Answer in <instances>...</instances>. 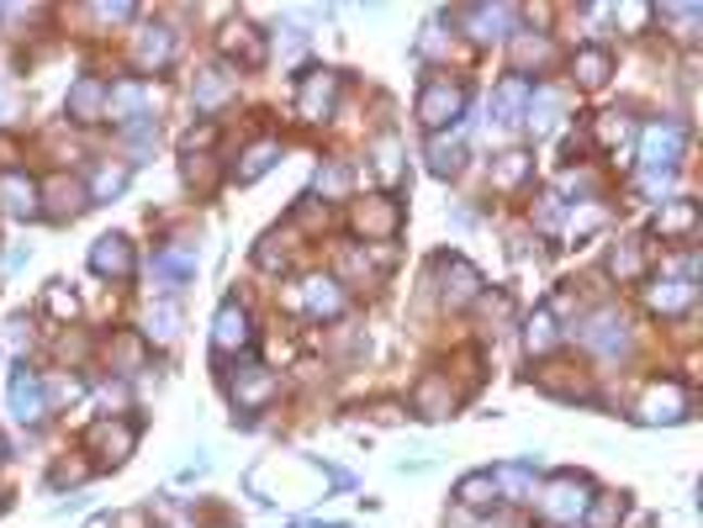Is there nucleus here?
I'll return each instance as SVG.
<instances>
[{"label":"nucleus","instance_id":"1","mask_svg":"<svg viewBox=\"0 0 703 528\" xmlns=\"http://www.w3.org/2000/svg\"><path fill=\"white\" fill-rule=\"evenodd\" d=\"M587 502H592V481L577 471H561V476L545 481V491H535V507L550 524H581Z\"/></svg>","mask_w":703,"mask_h":528},{"label":"nucleus","instance_id":"2","mask_svg":"<svg viewBox=\"0 0 703 528\" xmlns=\"http://www.w3.org/2000/svg\"><path fill=\"white\" fill-rule=\"evenodd\" d=\"M682 149H688V127L682 123H651L640 132V164L651 175H672L682 164Z\"/></svg>","mask_w":703,"mask_h":528},{"label":"nucleus","instance_id":"3","mask_svg":"<svg viewBox=\"0 0 703 528\" xmlns=\"http://www.w3.org/2000/svg\"><path fill=\"white\" fill-rule=\"evenodd\" d=\"M460 112H465V85L445 80V75H434V80L423 85V95H418V123L429 127V132H445V123H456Z\"/></svg>","mask_w":703,"mask_h":528},{"label":"nucleus","instance_id":"4","mask_svg":"<svg viewBox=\"0 0 703 528\" xmlns=\"http://www.w3.org/2000/svg\"><path fill=\"white\" fill-rule=\"evenodd\" d=\"M333 106H338V75L333 69H312L296 85V117L302 123H329Z\"/></svg>","mask_w":703,"mask_h":528},{"label":"nucleus","instance_id":"5","mask_svg":"<svg viewBox=\"0 0 703 528\" xmlns=\"http://www.w3.org/2000/svg\"><path fill=\"white\" fill-rule=\"evenodd\" d=\"M434 281H439V296H445L450 307H465V301L482 296V275H476L460 254H439V259H434Z\"/></svg>","mask_w":703,"mask_h":528},{"label":"nucleus","instance_id":"6","mask_svg":"<svg viewBox=\"0 0 703 528\" xmlns=\"http://www.w3.org/2000/svg\"><path fill=\"white\" fill-rule=\"evenodd\" d=\"M635 417L651 423V428H656V423H682V417H688V391H682L677 381H656V386H646Z\"/></svg>","mask_w":703,"mask_h":528},{"label":"nucleus","instance_id":"7","mask_svg":"<svg viewBox=\"0 0 703 528\" xmlns=\"http://www.w3.org/2000/svg\"><path fill=\"white\" fill-rule=\"evenodd\" d=\"M217 48H222V59H228V64H239V69H259V64L270 59L265 33H259V27H248V22H228V27H222V38H217Z\"/></svg>","mask_w":703,"mask_h":528},{"label":"nucleus","instance_id":"8","mask_svg":"<svg viewBox=\"0 0 703 528\" xmlns=\"http://www.w3.org/2000/svg\"><path fill=\"white\" fill-rule=\"evenodd\" d=\"M0 211L5 217H42V185L22 169H0Z\"/></svg>","mask_w":703,"mask_h":528},{"label":"nucleus","instance_id":"9","mask_svg":"<svg viewBox=\"0 0 703 528\" xmlns=\"http://www.w3.org/2000/svg\"><path fill=\"white\" fill-rule=\"evenodd\" d=\"M11 417L22 423V428H38L42 417H48V397H42V381L33 370L22 365L11 375Z\"/></svg>","mask_w":703,"mask_h":528},{"label":"nucleus","instance_id":"10","mask_svg":"<svg viewBox=\"0 0 703 528\" xmlns=\"http://www.w3.org/2000/svg\"><path fill=\"white\" fill-rule=\"evenodd\" d=\"M85 445L95 449L101 460H112V465H123L127 454H132V445H138V428L127 423V417H101L90 434H85Z\"/></svg>","mask_w":703,"mask_h":528},{"label":"nucleus","instance_id":"11","mask_svg":"<svg viewBox=\"0 0 703 528\" xmlns=\"http://www.w3.org/2000/svg\"><path fill=\"white\" fill-rule=\"evenodd\" d=\"M248 344H254L248 312L239 301H222V307H217V323H212V349H217V355H239Z\"/></svg>","mask_w":703,"mask_h":528},{"label":"nucleus","instance_id":"12","mask_svg":"<svg viewBox=\"0 0 703 528\" xmlns=\"http://www.w3.org/2000/svg\"><path fill=\"white\" fill-rule=\"evenodd\" d=\"M149 101H154V90H149L143 80L106 85V117H112V123H123V127L143 123V117H149Z\"/></svg>","mask_w":703,"mask_h":528},{"label":"nucleus","instance_id":"13","mask_svg":"<svg viewBox=\"0 0 703 528\" xmlns=\"http://www.w3.org/2000/svg\"><path fill=\"white\" fill-rule=\"evenodd\" d=\"M581 344H587V349H598V355H609V360H614V355H624V349H629V323H624V312H614V307H609V312H598L592 323L581 327Z\"/></svg>","mask_w":703,"mask_h":528},{"label":"nucleus","instance_id":"14","mask_svg":"<svg viewBox=\"0 0 703 528\" xmlns=\"http://www.w3.org/2000/svg\"><path fill=\"white\" fill-rule=\"evenodd\" d=\"M228 391H233V407H239V412H259V407L281 391V381H276L270 370L248 365V370H239V375H233V386H228Z\"/></svg>","mask_w":703,"mask_h":528},{"label":"nucleus","instance_id":"15","mask_svg":"<svg viewBox=\"0 0 703 528\" xmlns=\"http://www.w3.org/2000/svg\"><path fill=\"white\" fill-rule=\"evenodd\" d=\"M90 270L106 275V281H127V275H132V244H127L123 233L95 239V248H90Z\"/></svg>","mask_w":703,"mask_h":528},{"label":"nucleus","instance_id":"16","mask_svg":"<svg viewBox=\"0 0 703 528\" xmlns=\"http://www.w3.org/2000/svg\"><path fill=\"white\" fill-rule=\"evenodd\" d=\"M513 5H465L460 11V22H465V33L471 38H482V42H493V38H508V27H513Z\"/></svg>","mask_w":703,"mask_h":528},{"label":"nucleus","instance_id":"17","mask_svg":"<svg viewBox=\"0 0 703 528\" xmlns=\"http://www.w3.org/2000/svg\"><path fill=\"white\" fill-rule=\"evenodd\" d=\"M355 228H360L366 239H375V244H386V239L402 228V211H397V202L375 196V202H366L360 211H355Z\"/></svg>","mask_w":703,"mask_h":528},{"label":"nucleus","instance_id":"18","mask_svg":"<svg viewBox=\"0 0 703 528\" xmlns=\"http://www.w3.org/2000/svg\"><path fill=\"white\" fill-rule=\"evenodd\" d=\"M154 275H159V291H175V285H186L196 275V248L186 244H169L154 254Z\"/></svg>","mask_w":703,"mask_h":528},{"label":"nucleus","instance_id":"19","mask_svg":"<svg viewBox=\"0 0 703 528\" xmlns=\"http://www.w3.org/2000/svg\"><path fill=\"white\" fill-rule=\"evenodd\" d=\"M85 206H90V191H85L80 180H69V175H59V180H48V217H59V222H69V217H80Z\"/></svg>","mask_w":703,"mask_h":528},{"label":"nucleus","instance_id":"20","mask_svg":"<svg viewBox=\"0 0 703 528\" xmlns=\"http://www.w3.org/2000/svg\"><path fill=\"white\" fill-rule=\"evenodd\" d=\"M413 407H418V417H450L456 412V391H450V381L445 375H423L418 381V391H413Z\"/></svg>","mask_w":703,"mask_h":528},{"label":"nucleus","instance_id":"21","mask_svg":"<svg viewBox=\"0 0 703 528\" xmlns=\"http://www.w3.org/2000/svg\"><path fill=\"white\" fill-rule=\"evenodd\" d=\"M302 307H307L312 318H338V312H344V291H338V281H329V275H307V281H302Z\"/></svg>","mask_w":703,"mask_h":528},{"label":"nucleus","instance_id":"22","mask_svg":"<svg viewBox=\"0 0 703 528\" xmlns=\"http://www.w3.org/2000/svg\"><path fill=\"white\" fill-rule=\"evenodd\" d=\"M69 117H75V123H95V117H106V80L85 75V80L69 90Z\"/></svg>","mask_w":703,"mask_h":528},{"label":"nucleus","instance_id":"23","mask_svg":"<svg viewBox=\"0 0 703 528\" xmlns=\"http://www.w3.org/2000/svg\"><path fill=\"white\" fill-rule=\"evenodd\" d=\"M456 502H460V507H471V513H493V507H497L493 471H471V476L456 487Z\"/></svg>","mask_w":703,"mask_h":528},{"label":"nucleus","instance_id":"24","mask_svg":"<svg viewBox=\"0 0 703 528\" xmlns=\"http://www.w3.org/2000/svg\"><path fill=\"white\" fill-rule=\"evenodd\" d=\"M693 296H699V285L682 281V275H666V281L651 285V307H656V312H688Z\"/></svg>","mask_w":703,"mask_h":528},{"label":"nucleus","instance_id":"25","mask_svg":"<svg viewBox=\"0 0 703 528\" xmlns=\"http://www.w3.org/2000/svg\"><path fill=\"white\" fill-rule=\"evenodd\" d=\"M609 275L614 281H640L646 275V244L640 239H619L609 248Z\"/></svg>","mask_w":703,"mask_h":528},{"label":"nucleus","instance_id":"26","mask_svg":"<svg viewBox=\"0 0 703 528\" xmlns=\"http://www.w3.org/2000/svg\"><path fill=\"white\" fill-rule=\"evenodd\" d=\"M228 95H233V69H207V75H196V85H191V101L202 112H217Z\"/></svg>","mask_w":703,"mask_h":528},{"label":"nucleus","instance_id":"27","mask_svg":"<svg viewBox=\"0 0 703 528\" xmlns=\"http://www.w3.org/2000/svg\"><path fill=\"white\" fill-rule=\"evenodd\" d=\"M699 228V206L693 202H662V211H656V233L662 239H688Z\"/></svg>","mask_w":703,"mask_h":528},{"label":"nucleus","instance_id":"28","mask_svg":"<svg viewBox=\"0 0 703 528\" xmlns=\"http://www.w3.org/2000/svg\"><path fill=\"white\" fill-rule=\"evenodd\" d=\"M460 164H465V143L456 138H445V132H434V143H429V169L439 175V180H450V175H460Z\"/></svg>","mask_w":703,"mask_h":528},{"label":"nucleus","instance_id":"29","mask_svg":"<svg viewBox=\"0 0 703 528\" xmlns=\"http://www.w3.org/2000/svg\"><path fill=\"white\" fill-rule=\"evenodd\" d=\"M572 69H577L581 90H598V85L609 80V69H614V53L609 48H581L577 59H572Z\"/></svg>","mask_w":703,"mask_h":528},{"label":"nucleus","instance_id":"30","mask_svg":"<svg viewBox=\"0 0 703 528\" xmlns=\"http://www.w3.org/2000/svg\"><path fill=\"white\" fill-rule=\"evenodd\" d=\"M535 381H539V391H550V397H587V375H572V365H545L535 370Z\"/></svg>","mask_w":703,"mask_h":528},{"label":"nucleus","instance_id":"31","mask_svg":"<svg viewBox=\"0 0 703 528\" xmlns=\"http://www.w3.org/2000/svg\"><path fill=\"white\" fill-rule=\"evenodd\" d=\"M497 481V497H508V502H535V471L529 465H502L493 471Z\"/></svg>","mask_w":703,"mask_h":528},{"label":"nucleus","instance_id":"32","mask_svg":"<svg viewBox=\"0 0 703 528\" xmlns=\"http://www.w3.org/2000/svg\"><path fill=\"white\" fill-rule=\"evenodd\" d=\"M561 106H566V95L561 90H535L529 95V106H524V123L535 127V132H550L555 117H561Z\"/></svg>","mask_w":703,"mask_h":528},{"label":"nucleus","instance_id":"33","mask_svg":"<svg viewBox=\"0 0 703 528\" xmlns=\"http://www.w3.org/2000/svg\"><path fill=\"white\" fill-rule=\"evenodd\" d=\"M169 53H175L169 27H149V33H138V69H159V64H169Z\"/></svg>","mask_w":703,"mask_h":528},{"label":"nucleus","instance_id":"34","mask_svg":"<svg viewBox=\"0 0 703 528\" xmlns=\"http://www.w3.org/2000/svg\"><path fill=\"white\" fill-rule=\"evenodd\" d=\"M624 507H629V502H624V491H592V502H587V513H581V518H587L592 528H614L624 518Z\"/></svg>","mask_w":703,"mask_h":528},{"label":"nucleus","instance_id":"35","mask_svg":"<svg viewBox=\"0 0 703 528\" xmlns=\"http://www.w3.org/2000/svg\"><path fill=\"white\" fill-rule=\"evenodd\" d=\"M493 106H497V112H502V123H524V106H529V85H524V80L497 85Z\"/></svg>","mask_w":703,"mask_h":528},{"label":"nucleus","instance_id":"36","mask_svg":"<svg viewBox=\"0 0 703 528\" xmlns=\"http://www.w3.org/2000/svg\"><path fill=\"white\" fill-rule=\"evenodd\" d=\"M281 159V143H276V138H265V143H254V149H248L244 154V164H239V180H259V175H265V169H270V164Z\"/></svg>","mask_w":703,"mask_h":528},{"label":"nucleus","instance_id":"37","mask_svg":"<svg viewBox=\"0 0 703 528\" xmlns=\"http://www.w3.org/2000/svg\"><path fill=\"white\" fill-rule=\"evenodd\" d=\"M592 132H598V143H603L609 154H619L624 143L635 138V127H629V117H619V112H609V117H598V123H592Z\"/></svg>","mask_w":703,"mask_h":528},{"label":"nucleus","instance_id":"38","mask_svg":"<svg viewBox=\"0 0 703 528\" xmlns=\"http://www.w3.org/2000/svg\"><path fill=\"white\" fill-rule=\"evenodd\" d=\"M555 338H561V333H555V318H550V312H535L529 327H524V349H529V355H550Z\"/></svg>","mask_w":703,"mask_h":528},{"label":"nucleus","instance_id":"39","mask_svg":"<svg viewBox=\"0 0 703 528\" xmlns=\"http://www.w3.org/2000/svg\"><path fill=\"white\" fill-rule=\"evenodd\" d=\"M143 333H149L154 344H169V338L180 333V307H175V301H159V307L149 312V323H143Z\"/></svg>","mask_w":703,"mask_h":528},{"label":"nucleus","instance_id":"40","mask_svg":"<svg viewBox=\"0 0 703 528\" xmlns=\"http://www.w3.org/2000/svg\"><path fill=\"white\" fill-rule=\"evenodd\" d=\"M529 180V154H502L493 164V185L497 191H513V185H524Z\"/></svg>","mask_w":703,"mask_h":528},{"label":"nucleus","instance_id":"41","mask_svg":"<svg viewBox=\"0 0 703 528\" xmlns=\"http://www.w3.org/2000/svg\"><path fill=\"white\" fill-rule=\"evenodd\" d=\"M375 175H381L386 185H397V180H402V164H397V138H392V132H381V138H375Z\"/></svg>","mask_w":703,"mask_h":528},{"label":"nucleus","instance_id":"42","mask_svg":"<svg viewBox=\"0 0 703 528\" xmlns=\"http://www.w3.org/2000/svg\"><path fill=\"white\" fill-rule=\"evenodd\" d=\"M123 185H127L123 164H101V169H95V185H90V202H106V196H117Z\"/></svg>","mask_w":703,"mask_h":528},{"label":"nucleus","instance_id":"43","mask_svg":"<svg viewBox=\"0 0 703 528\" xmlns=\"http://www.w3.org/2000/svg\"><path fill=\"white\" fill-rule=\"evenodd\" d=\"M513 59H519V69H529V64H550V42L545 38H513Z\"/></svg>","mask_w":703,"mask_h":528},{"label":"nucleus","instance_id":"44","mask_svg":"<svg viewBox=\"0 0 703 528\" xmlns=\"http://www.w3.org/2000/svg\"><path fill=\"white\" fill-rule=\"evenodd\" d=\"M318 191H323L329 202H338V196L349 191V169H344V164H323V169H318Z\"/></svg>","mask_w":703,"mask_h":528},{"label":"nucleus","instance_id":"45","mask_svg":"<svg viewBox=\"0 0 703 528\" xmlns=\"http://www.w3.org/2000/svg\"><path fill=\"white\" fill-rule=\"evenodd\" d=\"M42 397H48V407L75 402V397H80V381H75V375H53V381H42Z\"/></svg>","mask_w":703,"mask_h":528},{"label":"nucleus","instance_id":"46","mask_svg":"<svg viewBox=\"0 0 703 528\" xmlns=\"http://www.w3.org/2000/svg\"><path fill=\"white\" fill-rule=\"evenodd\" d=\"M539 228H545V233H555V228H561V196H539Z\"/></svg>","mask_w":703,"mask_h":528},{"label":"nucleus","instance_id":"47","mask_svg":"<svg viewBox=\"0 0 703 528\" xmlns=\"http://www.w3.org/2000/svg\"><path fill=\"white\" fill-rule=\"evenodd\" d=\"M48 307H53L59 318H75V312H80V301H75L64 285H53V291H48Z\"/></svg>","mask_w":703,"mask_h":528},{"label":"nucleus","instance_id":"48","mask_svg":"<svg viewBox=\"0 0 703 528\" xmlns=\"http://www.w3.org/2000/svg\"><path fill=\"white\" fill-rule=\"evenodd\" d=\"M186 180H191V185H212V164L196 159V154H186Z\"/></svg>","mask_w":703,"mask_h":528},{"label":"nucleus","instance_id":"49","mask_svg":"<svg viewBox=\"0 0 703 528\" xmlns=\"http://www.w3.org/2000/svg\"><path fill=\"white\" fill-rule=\"evenodd\" d=\"M640 191H646V196H656V202H662L666 191H672V175H651V169H646V180H640Z\"/></svg>","mask_w":703,"mask_h":528},{"label":"nucleus","instance_id":"50","mask_svg":"<svg viewBox=\"0 0 703 528\" xmlns=\"http://www.w3.org/2000/svg\"><path fill=\"white\" fill-rule=\"evenodd\" d=\"M22 344H33V327H27L22 318H16V323L5 327V349H22Z\"/></svg>","mask_w":703,"mask_h":528},{"label":"nucleus","instance_id":"51","mask_svg":"<svg viewBox=\"0 0 703 528\" xmlns=\"http://www.w3.org/2000/svg\"><path fill=\"white\" fill-rule=\"evenodd\" d=\"M64 481H85V465H59V471H53V487H64Z\"/></svg>","mask_w":703,"mask_h":528},{"label":"nucleus","instance_id":"52","mask_svg":"<svg viewBox=\"0 0 703 528\" xmlns=\"http://www.w3.org/2000/svg\"><path fill=\"white\" fill-rule=\"evenodd\" d=\"M0 460H5V439H0Z\"/></svg>","mask_w":703,"mask_h":528}]
</instances>
